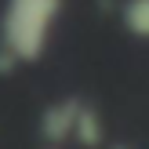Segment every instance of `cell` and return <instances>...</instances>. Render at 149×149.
Returning <instances> with one entry per match:
<instances>
[{"label":"cell","instance_id":"6da1fadb","mask_svg":"<svg viewBox=\"0 0 149 149\" xmlns=\"http://www.w3.org/2000/svg\"><path fill=\"white\" fill-rule=\"evenodd\" d=\"M58 11L62 0H7L0 22V51H7V65L36 62L47 51Z\"/></svg>","mask_w":149,"mask_h":149},{"label":"cell","instance_id":"3957f363","mask_svg":"<svg viewBox=\"0 0 149 149\" xmlns=\"http://www.w3.org/2000/svg\"><path fill=\"white\" fill-rule=\"evenodd\" d=\"M120 18H124V26H127V33L149 40V0H127V4L120 7Z\"/></svg>","mask_w":149,"mask_h":149},{"label":"cell","instance_id":"7a4b0ae2","mask_svg":"<svg viewBox=\"0 0 149 149\" xmlns=\"http://www.w3.org/2000/svg\"><path fill=\"white\" fill-rule=\"evenodd\" d=\"M77 113H80V102H77V98L51 106L47 113H44V120H40L44 138H47V142H65V138H73V124H77Z\"/></svg>","mask_w":149,"mask_h":149}]
</instances>
